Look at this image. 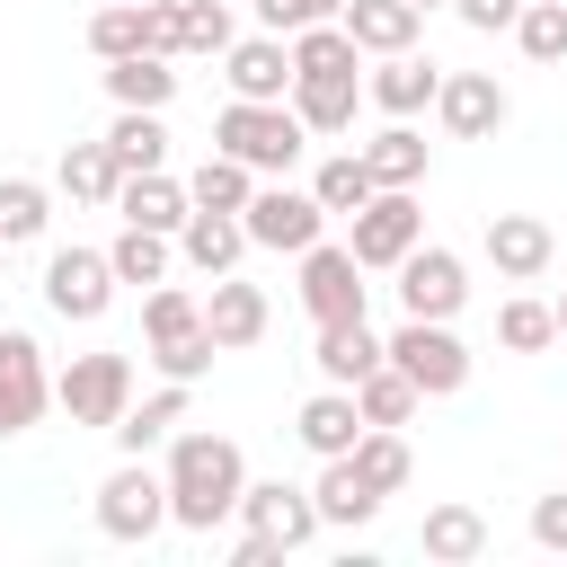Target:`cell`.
I'll use <instances>...</instances> for the list:
<instances>
[{
  "mask_svg": "<svg viewBox=\"0 0 567 567\" xmlns=\"http://www.w3.org/2000/svg\"><path fill=\"white\" fill-rule=\"evenodd\" d=\"M230 35V0H177V53H221Z\"/></svg>",
  "mask_w": 567,
  "mask_h": 567,
  "instance_id": "obj_41",
  "label": "cell"
},
{
  "mask_svg": "<svg viewBox=\"0 0 567 567\" xmlns=\"http://www.w3.org/2000/svg\"><path fill=\"white\" fill-rule=\"evenodd\" d=\"M496 346H505V354H540V346H558V319H549V301L514 292V301L496 310Z\"/></svg>",
  "mask_w": 567,
  "mask_h": 567,
  "instance_id": "obj_39",
  "label": "cell"
},
{
  "mask_svg": "<svg viewBox=\"0 0 567 567\" xmlns=\"http://www.w3.org/2000/svg\"><path fill=\"white\" fill-rule=\"evenodd\" d=\"M44 310L53 319H106L115 310V266H106V248H53L44 257Z\"/></svg>",
  "mask_w": 567,
  "mask_h": 567,
  "instance_id": "obj_9",
  "label": "cell"
},
{
  "mask_svg": "<svg viewBox=\"0 0 567 567\" xmlns=\"http://www.w3.org/2000/svg\"><path fill=\"white\" fill-rule=\"evenodd\" d=\"M372 62H381V71L363 80V97H372L381 115H416V106H434V80H443V71H434L416 44H408V53H372Z\"/></svg>",
  "mask_w": 567,
  "mask_h": 567,
  "instance_id": "obj_23",
  "label": "cell"
},
{
  "mask_svg": "<svg viewBox=\"0 0 567 567\" xmlns=\"http://www.w3.org/2000/svg\"><path fill=\"white\" fill-rule=\"evenodd\" d=\"M44 399H53V381H44V346H35L27 328H0V443L27 434V425L44 416Z\"/></svg>",
  "mask_w": 567,
  "mask_h": 567,
  "instance_id": "obj_13",
  "label": "cell"
},
{
  "mask_svg": "<svg viewBox=\"0 0 567 567\" xmlns=\"http://www.w3.org/2000/svg\"><path fill=\"white\" fill-rule=\"evenodd\" d=\"M53 408L89 434H106L124 408H133V354H71L53 372Z\"/></svg>",
  "mask_w": 567,
  "mask_h": 567,
  "instance_id": "obj_7",
  "label": "cell"
},
{
  "mask_svg": "<svg viewBox=\"0 0 567 567\" xmlns=\"http://www.w3.org/2000/svg\"><path fill=\"white\" fill-rule=\"evenodd\" d=\"M363 168H372V186H416V177H425V133H416L408 115H390V124L363 142Z\"/></svg>",
  "mask_w": 567,
  "mask_h": 567,
  "instance_id": "obj_30",
  "label": "cell"
},
{
  "mask_svg": "<svg viewBox=\"0 0 567 567\" xmlns=\"http://www.w3.org/2000/svg\"><path fill=\"white\" fill-rule=\"evenodd\" d=\"M204 328H213L221 354H230V346H257V337H266V292L239 284V266L213 275V292H204Z\"/></svg>",
  "mask_w": 567,
  "mask_h": 567,
  "instance_id": "obj_19",
  "label": "cell"
},
{
  "mask_svg": "<svg viewBox=\"0 0 567 567\" xmlns=\"http://www.w3.org/2000/svg\"><path fill=\"white\" fill-rule=\"evenodd\" d=\"M89 53H97V62L142 53V0H106V9L89 18Z\"/></svg>",
  "mask_w": 567,
  "mask_h": 567,
  "instance_id": "obj_40",
  "label": "cell"
},
{
  "mask_svg": "<svg viewBox=\"0 0 567 567\" xmlns=\"http://www.w3.org/2000/svg\"><path fill=\"white\" fill-rule=\"evenodd\" d=\"M346 221H354V230H346V248H354V266H363V275H390V266L425 239V204H416V186H372Z\"/></svg>",
  "mask_w": 567,
  "mask_h": 567,
  "instance_id": "obj_4",
  "label": "cell"
},
{
  "mask_svg": "<svg viewBox=\"0 0 567 567\" xmlns=\"http://www.w3.org/2000/svg\"><path fill=\"white\" fill-rule=\"evenodd\" d=\"M115 213L142 221V230H168V239H177V221H186V177H168V168L124 177V186H115Z\"/></svg>",
  "mask_w": 567,
  "mask_h": 567,
  "instance_id": "obj_25",
  "label": "cell"
},
{
  "mask_svg": "<svg viewBox=\"0 0 567 567\" xmlns=\"http://www.w3.org/2000/svg\"><path fill=\"white\" fill-rule=\"evenodd\" d=\"M310 363H319V381L354 390V381L381 363V337H372V319H319V337H310Z\"/></svg>",
  "mask_w": 567,
  "mask_h": 567,
  "instance_id": "obj_20",
  "label": "cell"
},
{
  "mask_svg": "<svg viewBox=\"0 0 567 567\" xmlns=\"http://www.w3.org/2000/svg\"><path fill=\"white\" fill-rule=\"evenodd\" d=\"M381 354L416 381V399H452V390L470 381V346L452 337V319H399V328L381 337Z\"/></svg>",
  "mask_w": 567,
  "mask_h": 567,
  "instance_id": "obj_6",
  "label": "cell"
},
{
  "mask_svg": "<svg viewBox=\"0 0 567 567\" xmlns=\"http://www.w3.org/2000/svg\"><path fill=\"white\" fill-rule=\"evenodd\" d=\"M532 540L540 549H567V487L558 496H532Z\"/></svg>",
  "mask_w": 567,
  "mask_h": 567,
  "instance_id": "obj_44",
  "label": "cell"
},
{
  "mask_svg": "<svg viewBox=\"0 0 567 567\" xmlns=\"http://www.w3.org/2000/svg\"><path fill=\"white\" fill-rule=\"evenodd\" d=\"M443 9H452V18H461V27H478V35H505V27H514V9H523V0H443Z\"/></svg>",
  "mask_w": 567,
  "mask_h": 567,
  "instance_id": "obj_43",
  "label": "cell"
},
{
  "mask_svg": "<svg viewBox=\"0 0 567 567\" xmlns=\"http://www.w3.org/2000/svg\"><path fill=\"white\" fill-rule=\"evenodd\" d=\"M416 549H425V558H443V567H470V558L487 549V514H478V505H425Z\"/></svg>",
  "mask_w": 567,
  "mask_h": 567,
  "instance_id": "obj_27",
  "label": "cell"
},
{
  "mask_svg": "<svg viewBox=\"0 0 567 567\" xmlns=\"http://www.w3.org/2000/svg\"><path fill=\"white\" fill-rule=\"evenodd\" d=\"M346 461H354V470H363V487H381V496H399V487H408V470H416V461H408V443H399V425H363Z\"/></svg>",
  "mask_w": 567,
  "mask_h": 567,
  "instance_id": "obj_36",
  "label": "cell"
},
{
  "mask_svg": "<svg viewBox=\"0 0 567 567\" xmlns=\"http://www.w3.org/2000/svg\"><path fill=\"white\" fill-rule=\"evenodd\" d=\"M168 257H177V239H168V230H142V221H124V230L106 239L115 284H168Z\"/></svg>",
  "mask_w": 567,
  "mask_h": 567,
  "instance_id": "obj_32",
  "label": "cell"
},
{
  "mask_svg": "<svg viewBox=\"0 0 567 567\" xmlns=\"http://www.w3.org/2000/svg\"><path fill=\"white\" fill-rule=\"evenodd\" d=\"M159 478H168V523H177V532H213V523H230V514H239L248 461H239V443H230V434H168Z\"/></svg>",
  "mask_w": 567,
  "mask_h": 567,
  "instance_id": "obj_1",
  "label": "cell"
},
{
  "mask_svg": "<svg viewBox=\"0 0 567 567\" xmlns=\"http://www.w3.org/2000/svg\"><path fill=\"white\" fill-rule=\"evenodd\" d=\"M97 532H106V540H124V549H133V540H151V532H168V478L151 470V452H142V461L124 452V461L97 478Z\"/></svg>",
  "mask_w": 567,
  "mask_h": 567,
  "instance_id": "obj_5",
  "label": "cell"
},
{
  "mask_svg": "<svg viewBox=\"0 0 567 567\" xmlns=\"http://www.w3.org/2000/svg\"><path fill=\"white\" fill-rule=\"evenodd\" d=\"M549 319H558V337H567V292H558V301H549Z\"/></svg>",
  "mask_w": 567,
  "mask_h": 567,
  "instance_id": "obj_46",
  "label": "cell"
},
{
  "mask_svg": "<svg viewBox=\"0 0 567 567\" xmlns=\"http://www.w3.org/2000/svg\"><path fill=\"white\" fill-rule=\"evenodd\" d=\"M416 9H443V0H416Z\"/></svg>",
  "mask_w": 567,
  "mask_h": 567,
  "instance_id": "obj_47",
  "label": "cell"
},
{
  "mask_svg": "<svg viewBox=\"0 0 567 567\" xmlns=\"http://www.w3.org/2000/svg\"><path fill=\"white\" fill-rule=\"evenodd\" d=\"M106 97L159 115V106L177 97V62H168V53H124V62H106Z\"/></svg>",
  "mask_w": 567,
  "mask_h": 567,
  "instance_id": "obj_29",
  "label": "cell"
},
{
  "mask_svg": "<svg viewBox=\"0 0 567 567\" xmlns=\"http://www.w3.org/2000/svg\"><path fill=\"white\" fill-rule=\"evenodd\" d=\"M53 221V186L35 177H0V248H35Z\"/></svg>",
  "mask_w": 567,
  "mask_h": 567,
  "instance_id": "obj_34",
  "label": "cell"
},
{
  "mask_svg": "<svg viewBox=\"0 0 567 567\" xmlns=\"http://www.w3.org/2000/svg\"><path fill=\"white\" fill-rule=\"evenodd\" d=\"M53 186H62L71 204H115L124 168H115V151H106V142H71V151L53 159Z\"/></svg>",
  "mask_w": 567,
  "mask_h": 567,
  "instance_id": "obj_31",
  "label": "cell"
},
{
  "mask_svg": "<svg viewBox=\"0 0 567 567\" xmlns=\"http://www.w3.org/2000/svg\"><path fill=\"white\" fill-rule=\"evenodd\" d=\"M248 195H257V168L230 151H204V168L186 177V204H204V213H239Z\"/></svg>",
  "mask_w": 567,
  "mask_h": 567,
  "instance_id": "obj_33",
  "label": "cell"
},
{
  "mask_svg": "<svg viewBox=\"0 0 567 567\" xmlns=\"http://www.w3.org/2000/svg\"><path fill=\"white\" fill-rule=\"evenodd\" d=\"M292 434H301V452H319V461H337V452H354V434H363V408H354V390H319V399H301V416H292Z\"/></svg>",
  "mask_w": 567,
  "mask_h": 567,
  "instance_id": "obj_24",
  "label": "cell"
},
{
  "mask_svg": "<svg viewBox=\"0 0 567 567\" xmlns=\"http://www.w3.org/2000/svg\"><path fill=\"white\" fill-rule=\"evenodd\" d=\"M354 408H363V425H408V416H416V381L381 354V363L354 381Z\"/></svg>",
  "mask_w": 567,
  "mask_h": 567,
  "instance_id": "obj_35",
  "label": "cell"
},
{
  "mask_svg": "<svg viewBox=\"0 0 567 567\" xmlns=\"http://www.w3.org/2000/svg\"><path fill=\"white\" fill-rule=\"evenodd\" d=\"M390 275H399V310L408 319H461V301H470V266L452 248H434V239H416Z\"/></svg>",
  "mask_w": 567,
  "mask_h": 567,
  "instance_id": "obj_10",
  "label": "cell"
},
{
  "mask_svg": "<svg viewBox=\"0 0 567 567\" xmlns=\"http://www.w3.org/2000/svg\"><path fill=\"white\" fill-rule=\"evenodd\" d=\"M434 115H443L452 142H487V133L514 115V97L496 89V71H443V80H434Z\"/></svg>",
  "mask_w": 567,
  "mask_h": 567,
  "instance_id": "obj_14",
  "label": "cell"
},
{
  "mask_svg": "<svg viewBox=\"0 0 567 567\" xmlns=\"http://www.w3.org/2000/svg\"><path fill=\"white\" fill-rule=\"evenodd\" d=\"M505 35H514L532 62H567V0H523Z\"/></svg>",
  "mask_w": 567,
  "mask_h": 567,
  "instance_id": "obj_37",
  "label": "cell"
},
{
  "mask_svg": "<svg viewBox=\"0 0 567 567\" xmlns=\"http://www.w3.org/2000/svg\"><path fill=\"white\" fill-rule=\"evenodd\" d=\"M213 151L248 159L257 177H292V159L310 151V124H301L284 97H230V106L213 115Z\"/></svg>",
  "mask_w": 567,
  "mask_h": 567,
  "instance_id": "obj_2",
  "label": "cell"
},
{
  "mask_svg": "<svg viewBox=\"0 0 567 567\" xmlns=\"http://www.w3.org/2000/svg\"><path fill=\"white\" fill-rule=\"evenodd\" d=\"M337 27L354 35V53H408L416 27H425V9H416V0H346Z\"/></svg>",
  "mask_w": 567,
  "mask_h": 567,
  "instance_id": "obj_22",
  "label": "cell"
},
{
  "mask_svg": "<svg viewBox=\"0 0 567 567\" xmlns=\"http://www.w3.org/2000/svg\"><path fill=\"white\" fill-rule=\"evenodd\" d=\"M337 9H346V0H292V35H301V27H319V18H337Z\"/></svg>",
  "mask_w": 567,
  "mask_h": 567,
  "instance_id": "obj_45",
  "label": "cell"
},
{
  "mask_svg": "<svg viewBox=\"0 0 567 567\" xmlns=\"http://www.w3.org/2000/svg\"><path fill=\"white\" fill-rule=\"evenodd\" d=\"M284 106H292L310 133H354V106H363V71H292Z\"/></svg>",
  "mask_w": 567,
  "mask_h": 567,
  "instance_id": "obj_16",
  "label": "cell"
},
{
  "mask_svg": "<svg viewBox=\"0 0 567 567\" xmlns=\"http://www.w3.org/2000/svg\"><path fill=\"white\" fill-rule=\"evenodd\" d=\"M478 248H487V266H496L505 284H540L549 257H558V230H549L540 213H487Z\"/></svg>",
  "mask_w": 567,
  "mask_h": 567,
  "instance_id": "obj_15",
  "label": "cell"
},
{
  "mask_svg": "<svg viewBox=\"0 0 567 567\" xmlns=\"http://www.w3.org/2000/svg\"><path fill=\"white\" fill-rule=\"evenodd\" d=\"M239 230H248V248H284V257H301V248L328 230V213H319L310 186H257V195L239 204Z\"/></svg>",
  "mask_w": 567,
  "mask_h": 567,
  "instance_id": "obj_8",
  "label": "cell"
},
{
  "mask_svg": "<svg viewBox=\"0 0 567 567\" xmlns=\"http://www.w3.org/2000/svg\"><path fill=\"white\" fill-rule=\"evenodd\" d=\"M221 80H230V97H284L292 89V44L284 35H230Z\"/></svg>",
  "mask_w": 567,
  "mask_h": 567,
  "instance_id": "obj_17",
  "label": "cell"
},
{
  "mask_svg": "<svg viewBox=\"0 0 567 567\" xmlns=\"http://www.w3.org/2000/svg\"><path fill=\"white\" fill-rule=\"evenodd\" d=\"M310 505H319V532L337 523V532H363L372 514H381V487H363V470L337 452V461H319V478H310Z\"/></svg>",
  "mask_w": 567,
  "mask_h": 567,
  "instance_id": "obj_21",
  "label": "cell"
},
{
  "mask_svg": "<svg viewBox=\"0 0 567 567\" xmlns=\"http://www.w3.org/2000/svg\"><path fill=\"white\" fill-rule=\"evenodd\" d=\"M142 53L177 62V0H142Z\"/></svg>",
  "mask_w": 567,
  "mask_h": 567,
  "instance_id": "obj_42",
  "label": "cell"
},
{
  "mask_svg": "<svg viewBox=\"0 0 567 567\" xmlns=\"http://www.w3.org/2000/svg\"><path fill=\"white\" fill-rule=\"evenodd\" d=\"M239 523H248L257 540H275L284 558L319 540V505H310V487H284V478H248V487H239Z\"/></svg>",
  "mask_w": 567,
  "mask_h": 567,
  "instance_id": "obj_12",
  "label": "cell"
},
{
  "mask_svg": "<svg viewBox=\"0 0 567 567\" xmlns=\"http://www.w3.org/2000/svg\"><path fill=\"white\" fill-rule=\"evenodd\" d=\"M142 337H151V363H159V381H204L213 372V328H204V301L186 292V284H151V301H142Z\"/></svg>",
  "mask_w": 567,
  "mask_h": 567,
  "instance_id": "obj_3",
  "label": "cell"
},
{
  "mask_svg": "<svg viewBox=\"0 0 567 567\" xmlns=\"http://www.w3.org/2000/svg\"><path fill=\"white\" fill-rule=\"evenodd\" d=\"M97 142L115 151V168H124V177H142V168H168V124H159L151 106H115V124H106Z\"/></svg>",
  "mask_w": 567,
  "mask_h": 567,
  "instance_id": "obj_28",
  "label": "cell"
},
{
  "mask_svg": "<svg viewBox=\"0 0 567 567\" xmlns=\"http://www.w3.org/2000/svg\"><path fill=\"white\" fill-rule=\"evenodd\" d=\"M310 195H319V213H354V204L372 195L363 151H328V159H319V177H310Z\"/></svg>",
  "mask_w": 567,
  "mask_h": 567,
  "instance_id": "obj_38",
  "label": "cell"
},
{
  "mask_svg": "<svg viewBox=\"0 0 567 567\" xmlns=\"http://www.w3.org/2000/svg\"><path fill=\"white\" fill-rule=\"evenodd\" d=\"M177 257H186L195 275H230V266L248 257L239 213H204V204H186V221H177Z\"/></svg>",
  "mask_w": 567,
  "mask_h": 567,
  "instance_id": "obj_18",
  "label": "cell"
},
{
  "mask_svg": "<svg viewBox=\"0 0 567 567\" xmlns=\"http://www.w3.org/2000/svg\"><path fill=\"white\" fill-rule=\"evenodd\" d=\"M301 310H310V328L319 319H363V266H354L346 239H310L301 248Z\"/></svg>",
  "mask_w": 567,
  "mask_h": 567,
  "instance_id": "obj_11",
  "label": "cell"
},
{
  "mask_svg": "<svg viewBox=\"0 0 567 567\" xmlns=\"http://www.w3.org/2000/svg\"><path fill=\"white\" fill-rule=\"evenodd\" d=\"M177 425H186V381H159V390H151L142 408H124V416H115L106 434H115V443H124V452L142 461V452H159V443H168Z\"/></svg>",
  "mask_w": 567,
  "mask_h": 567,
  "instance_id": "obj_26",
  "label": "cell"
}]
</instances>
